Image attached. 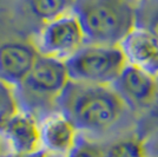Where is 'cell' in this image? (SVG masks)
<instances>
[{
    "label": "cell",
    "instance_id": "obj_1",
    "mask_svg": "<svg viewBox=\"0 0 158 157\" xmlns=\"http://www.w3.org/2000/svg\"><path fill=\"white\" fill-rule=\"evenodd\" d=\"M60 111L78 130L105 134L135 113L113 85L86 84L71 80L58 100Z\"/></svg>",
    "mask_w": 158,
    "mask_h": 157
},
{
    "label": "cell",
    "instance_id": "obj_2",
    "mask_svg": "<svg viewBox=\"0 0 158 157\" xmlns=\"http://www.w3.org/2000/svg\"><path fill=\"white\" fill-rule=\"evenodd\" d=\"M140 0H76L87 44L119 45L138 25Z\"/></svg>",
    "mask_w": 158,
    "mask_h": 157
},
{
    "label": "cell",
    "instance_id": "obj_3",
    "mask_svg": "<svg viewBox=\"0 0 158 157\" xmlns=\"http://www.w3.org/2000/svg\"><path fill=\"white\" fill-rule=\"evenodd\" d=\"M127 64L120 45L104 44H86L66 60L71 80L98 85H113Z\"/></svg>",
    "mask_w": 158,
    "mask_h": 157
},
{
    "label": "cell",
    "instance_id": "obj_4",
    "mask_svg": "<svg viewBox=\"0 0 158 157\" xmlns=\"http://www.w3.org/2000/svg\"><path fill=\"white\" fill-rule=\"evenodd\" d=\"M86 44L85 30L78 14L72 10L45 23L34 46L43 56L66 62Z\"/></svg>",
    "mask_w": 158,
    "mask_h": 157
},
{
    "label": "cell",
    "instance_id": "obj_5",
    "mask_svg": "<svg viewBox=\"0 0 158 157\" xmlns=\"http://www.w3.org/2000/svg\"><path fill=\"white\" fill-rule=\"evenodd\" d=\"M70 82L66 62L39 53L32 71L20 87L28 97L38 102L58 103Z\"/></svg>",
    "mask_w": 158,
    "mask_h": 157
},
{
    "label": "cell",
    "instance_id": "obj_6",
    "mask_svg": "<svg viewBox=\"0 0 158 157\" xmlns=\"http://www.w3.org/2000/svg\"><path fill=\"white\" fill-rule=\"evenodd\" d=\"M113 87L135 113L149 112L158 95V78L127 64Z\"/></svg>",
    "mask_w": 158,
    "mask_h": 157
},
{
    "label": "cell",
    "instance_id": "obj_7",
    "mask_svg": "<svg viewBox=\"0 0 158 157\" xmlns=\"http://www.w3.org/2000/svg\"><path fill=\"white\" fill-rule=\"evenodd\" d=\"M39 57L37 47L24 41H8L0 45V80L19 87Z\"/></svg>",
    "mask_w": 158,
    "mask_h": 157
},
{
    "label": "cell",
    "instance_id": "obj_8",
    "mask_svg": "<svg viewBox=\"0 0 158 157\" xmlns=\"http://www.w3.org/2000/svg\"><path fill=\"white\" fill-rule=\"evenodd\" d=\"M130 65L158 78V38L142 25H137L119 44Z\"/></svg>",
    "mask_w": 158,
    "mask_h": 157
},
{
    "label": "cell",
    "instance_id": "obj_9",
    "mask_svg": "<svg viewBox=\"0 0 158 157\" xmlns=\"http://www.w3.org/2000/svg\"><path fill=\"white\" fill-rule=\"evenodd\" d=\"M43 149L54 157H67L78 143V129L64 112L48 115L40 123Z\"/></svg>",
    "mask_w": 158,
    "mask_h": 157
},
{
    "label": "cell",
    "instance_id": "obj_10",
    "mask_svg": "<svg viewBox=\"0 0 158 157\" xmlns=\"http://www.w3.org/2000/svg\"><path fill=\"white\" fill-rule=\"evenodd\" d=\"M2 135L13 152L30 154L43 149L40 123L32 112L23 108L8 123Z\"/></svg>",
    "mask_w": 158,
    "mask_h": 157
},
{
    "label": "cell",
    "instance_id": "obj_11",
    "mask_svg": "<svg viewBox=\"0 0 158 157\" xmlns=\"http://www.w3.org/2000/svg\"><path fill=\"white\" fill-rule=\"evenodd\" d=\"M76 0H28L32 13L44 24L73 10Z\"/></svg>",
    "mask_w": 158,
    "mask_h": 157
},
{
    "label": "cell",
    "instance_id": "obj_12",
    "mask_svg": "<svg viewBox=\"0 0 158 157\" xmlns=\"http://www.w3.org/2000/svg\"><path fill=\"white\" fill-rule=\"evenodd\" d=\"M106 157H149L146 139L131 135L112 143L105 151Z\"/></svg>",
    "mask_w": 158,
    "mask_h": 157
},
{
    "label": "cell",
    "instance_id": "obj_13",
    "mask_svg": "<svg viewBox=\"0 0 158 157\" xmlns=\"http://www.w3.org/2000/svg\"><path fill=\"white\" fill-rule=\"evenodd\" d=\"M21 110L17 87L0 80V134L2 135L12 118Z\"/></svg>",
    "mask_w": 158,
    "mask_h": 157
},
{
    "label": "cell",
    "instance_id": "obj_14",
    "mask_svg": "<svg viewBox=\"0 0 158 157\" xmlns=\"http://www.w3.org/2000/svg\"><path fill=\"white\" fill-rule=\"evenodd\" d=\"M138 25L146 27L158 38V0H149L145 7H140Z\"/></svg>",
    "mask_w": 158,
    "mask_h": 157
},
{
    "label": "cell",
    "instance_id": "obj_15",
    "mask_svg": "<svg viewBox=\"0 0 158 157\" xmlns=\"http://www.w3.org/2000/svg\"><path fill=\"white\" fill-rule=\"evenodd\" d=\"M67 157H106V152L98 144L79 138L77 145Z\"/></svg>",
    "mask_w": 158,
    "mask_h": 157
},
{
    "label": "cell",
    "instance_id": "obj_16",
    "mask_svg": "<svg viewBox=\"0 0 158 157\" xmlns=\"http://www.w3.org/2000/svg\"><path fill=\"white\" fill-rule=\"evenodd\" d=\"M4 157H54L52 156L48 151H46L45 149H41L35 152H30V154H19V152H7Z\"/></svg>",
    "mask_w": 158,
    "mask_h": 157
},
{
    "label": "cell",
    "instance_id": "obj_17",
    "mask_svg": "<svg viewBox=\"0 0 158 157\" xmlns=\"http://www.w3.org/2000/svg\"><path fill=\"white\" fill-rule=\"evenodd\" d=\"M148 145V151H149V156L158 157V135H156L153 138L146 141Z\"/></svg>",
    "mask_w": 158,
    "mask_h": 157
},
{
    "label": "cell",
    "instance_id": "obj_18",
    "mask_svg": "<svg viewBox=\"0 0 158 157\" xmlns=\"http://www.w3.org/2000/svg\"><path fill=\"white\" fill-rule=\"evenodd\" d=\"M148 115H149V118L152 119L155 123H158V95H157V99H156L155 104H153V106L151 108V110L148 112Z\"/></svg>",
    "mask_w": 158,
    "mask_h": 157
},
{
    "label": "cell",
    "instance_id": "obj_19",
    "mask_svg": "<svg viewBox=\"0 0 158 157\" xmlns=\"http://www.w3.org/2000/svg\"><path fill=\"white\" fill-rule=\"evenodd\" d=\"M6 139H5V137H4V135H1L0 134V157H4L5 155H6Z\"/></svg>",
    "mask_w": 158,
    "mask_h": 157
},
{
    "label": "cell",
    "instance_id": "obj_20",
    "mask_svg": "<svg viewBox=\"0 0 158 157\" xmlns=\"http://www.w3.org/2000/svg\"><path fill=\"white\" fill-rule=\"evenodd\" d=\"M149 157H152V156H149Z\"/></svg>",
    "mask_w": 158,
    "mask_h": 157
},
{
    "label": "cell",
    "instance_id": "obj_21",
    "mask_svg": "<svg viewBox=\"0 0 158 157\" xmlns=\"http://www.w3.org/2000/svg\"><path fill=\"white\" fill-rule=\"evenodd\" d=\"M148 1H149V0H148Z\"/></svg>",
    "mask_w": 158,
    "mask_h": 157
}]
</instances>
